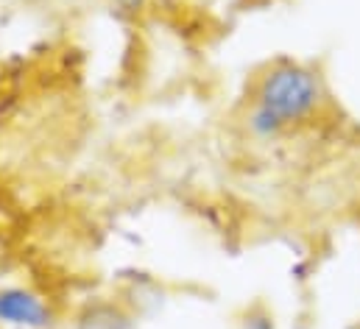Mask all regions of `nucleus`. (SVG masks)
<instances>
[{"label":"nucleus","mask_w":360,"mask_h":329,"mask_svg":"<svg viewBox=\"0 0 360 329\" xmlns=\"http://www.w3.org/2000/svg\"><path fill=\"white\" fill-rule=\"evenodd\" d=\"M240 327L243 329H276V324H274V316H271L263 304H255V307L243 316Z\"/></svg>","instance_id":"obj_4"},{"label":"nucleus","mask_w":360,"mask_h":329,"mask_svg":"<svg viewBox=\"0 0 360 329\" xmlns=\"http://www.w3.org/2000/svg\"><path fill=\"white\" fill-rule=\"evenodd\" d=\"M112 3H115V6H120L123 11H131V14L146 8V0H112Z\"/></svg>","instance_id":"obj_5"},{"label":"nucleus","mask_w":360,"mask_h":329,"mask_svg":"<svg viewBox=\"0 0 360 329\" xmlns=\"http://www.w3.org/2000/svg\"><path fill=\"white\" fill-rule=\"evenodd\" d=\"M0 324L48 329L53 324V313L28 288H0Z\"/></svg>","instance_id":"obj_2"},{"label":"nucleus","mask_w":360,"mask_h":329,"mask_svg":"<svg viewBox=\"0 0 360 329\" xmlns=\"http://www.w3.org/2000/svg\"><path fill=\"white\" fill-rule=\"evenodd\" d=\"M131 327V316L117 307V304H109V302H101V304H92L82 313L76 329H129Z\"/></svg>","instance_id":"obj_3"},{"label":"nucleus","mask_w":360,"mask_h":329,"mask_svg":"<svg viewBox=\"0 0 360 329\" xmlns=\"http://www.w3.org/2000/svg\"><path fill=\"white\" fill-rule=\"evenodd\" d=\"M324 101V84L316 70L299 62H279L266 70L255 92V109L266 112L279 129L304 123Z\"/></svg>","instance_id":"obj_1"}]
</instances>
